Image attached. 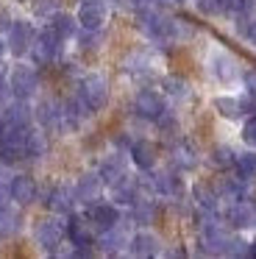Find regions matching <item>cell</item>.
<instances>
[{"label": "cell", "mask_w": 256, "mask_h": 259, "mask_svg": "<svg viewBox=\"0 0 256 259\" xmlns=\"http://www.w3.org/2000/svg\"><path fill=\"white\" fill-rule=\"evenodd\" d=\"M64 231L70 237V242L75 245L72 256H89L92 253V245H95V234L89 229V218H81V214H70L64 223Z\"/></svg>", "instance_id": "obj_1"}, {"label": "cell", "mask_w": 256, "mask_h": 259, "mask_svg": "<svg viewBox=\"0 0 256 259\" xmlns=\"http://www.w3.org/2000/svg\"><path fill=\"white\" fill-rule=\"evenodd\" d=\"M61 36L56 34L53 28H42L36 36H33V45H31V56H33V62L36 64H50L56 56H59V51H61Z\"/></svg>", "instance_id": "obj_2"}, {"label": "cell", "mask_w": 256, "mask_h": 259, "mask_svg": "<svg viewBox=\"0 0 256 259\" xmlns=\"http://www.w3.org/2000/svg\"><path fill=\"white\" fill-rule=\"evenodd\" d=\"M78 95H81V101L89 106V112H100V109L109 103V84H106L103 75L92 73L81 81V92H78Z\"/></svg>", "instance_id": "obj_3"}, {"label": "cell", "mask_w": 256, "mask_h": 259, "mask_svg": "<svg viewBox=\"0 0 256 259\" xmlns=\"http://www.w3.org/2000/svg\"><path fill=\"white\" fill-rule=\"evenodd\" d=\"M64 234H67V231H64V223H61V220H56V218L39 220L36 229H33V237H36V242L45 248V251H50V253H53L56 248L61 245Z\"/></svg>", "instance_id": "obj_4"}, {"label": "cell", "mask_w": 256, "mask_h": 259, "mask_svg": "<svg viewBox=\"0 0 256 259\" xmlns=\"http://www.w3.org/2000/svg\"><path fill=\"white\" fill-rule=\"evenodd\" d=\"M9 87H11V95H17V98H31L33 92L39 90V73L33 67H14V73H11V78H9Z\"/></svg>", "instance_id": "obj_5"}, {"label": "cell", "mask_w": 256, "mask_h": 259, "mask_svg": "<svg viewBox=\"0 0 256 259\" xmlns=\"http://www.w3.org/2000/svg\"><path fill=\"white\" fill-rule=\"evenodd\" d=\"M134 109H137V114L145 120H159L161 114H164V101H161V95L153 90H139L137 98H134Z\"/></svg>", "instance_id": "obj_6"}, {"label": "cell", "mask_w": 256, "mask_h": 259, "mask_svg": "<svg viewBox=\"0 0 256 259\" xmlns=\"http://www.w3.org/2000/svg\"><path fill=\"white\" fill-rule=\"evenodd\" d=\"M33 28L31 23H11L9 25V51L14 53V56H22V53L31 51L33 45Z\"/></svg>", "instance_id": "obj_7"}, {"label": "cell", "mask_w": 256, "mask_h": 259, "mask_svg": "<svg viewBox=\"0 0 256 259\" xmlns=\"http://www.w3.org/2000/svg\"><path fill=\"white\" fill-rule=\"evenodd\" d=\"M226 223L234 229H250L256 226V206L250 201H234L226 212Z\"/></svg>", "instance_id": "obj_8"}, {"label": "cell", "mask_w": 256, "mask_h": 259, "mask_svg": "<svg viewBox=\"0 0 256 259\" xmlns=\"http://www.w3.org/2000/svg\"><path fill=\"white\" fill-rule=\"evenodd\" d=\"M89 223L95 226L98 231H106V229H114L117 223H120V209L114 206V203H92V209H89Z\"/></svg>", "instance_id": "obj_9"}, {"label": "cell", "mask_w": 256, "mask_h": 259, "mask_svg": "<svg viewBox=\"0 0 256 259\" xmlns=\"http://www.w3.org/2000/svg\"><path fill=\"white\" fill-rule=\"evenodd\" d=\"M78 23L89 31H98L106 23V6L100 0H83L81 9H78Z\"/></svg>", "instance_id": "obj_10"}, {"label": "cell", "mask_w": 256, "mask_h": 259, "mask_svg": "<svg viewBox=\"0 0 256 259\" xmlns=\"http://www.w3.org/2000/svg\"><path fill=\"white\" fill-rule=\"evenodd\" d=\"M100 192H103V179H100V173H87V176H81V179H78L75 198L81 203L100 201Z\"/></svg>", "instance_id": "obj_11"}, {"label": "cell", "mask_w": 256, "mask_h": 259, "mask_svg": "<svg viewBox=\"0 0 256 259\" xmlns=\"http://www.w3.org/2000/svg\"><path fill=\"white\" fill-rule=\"evenodd\" d=\"M45 203H48L50 212L70 214L72 206H75V190H70V187H53V190H48V195H45Z\"/></svg>", "instance_id": "obj_12"}, {"label": "cell", "mask_w": 256, "mask_h": 259, "mask_svg": "<svg viewBox=\"0 0 256 259\" xmlns=\"http://www.w3.org/2000/svg\"><path fill=\"white\" fill-rule=\"evenodd\" d=\"M36 120H39V123H42L48 131H61V128H67V125H64V109H61L59 103H53V101H42V103H39Z\"/></svg>", "instance_id": "obj_13"}, {"label": "cell", "mask_w": 256, "mask_h": 259, "mask_svg": "<svg viewBox=\"0 0 256 259\" xmlns=\"http://www.w3.org/2000/svg\"><path fill=\"white\" fill-rule=\"evenodd\" d=\"M9 192H11V201L17 203H31L33 198H36V181L31 179V176H14L9 184Z\"/></svg>", "instance_id": "obj_14"}, {"label": "cell", "mask_w": 256, "mask_h": 259, "mask_svg": "<svg viewBox=\"0 0 256 259\" xmlns=\"http://www.w3.org/2000/svg\"><path fill=\"white\" fill-rule=\"evenodd\" d=\"M131 159H134V164H137L139 170H153V164H156V145L153 142H148V140H137V142H131Z\"/></svg>", "instance_id": "obj_15"}, {"label": "cell", "mask_w": 256, "mask_h": 259, "mask_svg": "<svg viewBox=\"0 0 256 259\" xmlns=\"http://www.w3.org/2000/svg\"><path fill=\"white\" fill-rule=\"evenodd\" d=\"M3 123L20 125V128H31V109L22 103V98L17 103H6L3 106Z\"/></svg>", "instance_id": "obj_16"}, {"label": "cell", "mask_w": 256, "mask_h": 259, "mask_svg": "<svg viewBox=\"0 0 256 259\" xmlns=\"http://www.w3.org/2000/svg\"><path fill=\"white\" fill-rule=\"evenodd\" d=\"M128 248H131L134 256H156L159 253V240L153 234H148V231H139V234H134L128 240Z\"/></svg>", "instance_id": "obj_17"}, {"label": "cell", "mask_w": 256, "mask_h": 259, "mask_svg": "<svg viewBox=\"0 0 256 259\" xmlns=\"http://www.w3.org/2000/svg\"><path fill=\"white\" fill-rule=\"evenodd\" d=\"M211 73L217 75V78L223 81V84H231L234 78H237V62H234L231 56H226V53H217V56H211Z\"/></svg>", "instance_id": "obj_18"}, {"label": "cell", "mask_w": 256, "mask_h": 259, "mask_svg": "<svg viewBox=\"0 0 256 259\" xmlns=\"http://www.w3.org/2000/svg\"><path fill=\"white\" fill-rule=\"evenodd\" d=\"M100 245V251L103 253H117L122 245H125V234H122V229H120V223L114 226V229H106V231H100V240H95Z\"/></svg>", "instance_id": "obj_19"}, {"label": "cell", "mask_w": 256, "mask_h": 259, "mask_svg": "<svg viewBox=\"0 0 256 259\" xmlns=\"http://www.w3.org/2000/svg\"><path fill=\"white\" fill-rule=\"evenodd\" d=\"M100 179H103V184H114V181H120L122 176H125V159L122 156H109L103 159V164H100Z\"/></svg>", "instance_id": "obj_20"}, {"label": "cell", "mask_w": 256, "mask_h": 259, "mask_svg": "<svg viewBox=\"0 0 256 259\" xmlns=\"http://www.w3.org/2000/svg\"><path fill=\"white\" fill-rule=\"evenodd\" d=\"M137 190H139L137 181H131L128 176H122L120 181H114V184H111L114 203H134V201H137Z\"/></svg>", "instance_id": "obj_21"}, {"label": "cell", "mask_w": 256, "mask_h": 259, "mask_svg": "<svg viewBox=\"0 0 256 259\" xmlns=\"http://www.w3.org/2000/svg\"><path fill=\"white\" fill-rule=\"evenodd\" d=\"M173 164H176L178 170H195V164H198L195 148L187 145V142H178V145L173 148Z\"/></svg>", "instance_id": "obj_22"}, {"label": "cell", "mask_w": 256, "mask_h": 259, "mask_svg": "<svg viewBox=\"0 0 256 259\" xmlns=\"http://www.w3.org/2000/svg\"><path fill=\"white\" fill-rule=\"evenodd\" d=\"M45 151H48V140H45V134L42 131L28 128L25 131V159H39V156H45Z\"/></svg>", "instance_id": "obj_23"}, {"label": "cell", "mask_w": 256, "mask_h": 259, "mask_svg": "<svg viewBox=\"0 0 256 259\" xmlns=\"http://www.w3.org/2000/svg\"><path fill=\"white\" fill-rule=\"evenodd\" d=\"M50 28H53L61 39H72L78 23H75V17H70V14H53V17H50Z\"/></svg>", "instance_id": "obj_24"}, {"label": "cell", "mask_w": 256, "mask_h": 259, "mask_svg": "<svg viewBox=\"0 0 256 259\" xmlns=\"http://www.w3.org/2000/svg\"><path fill=\"white\" fill-rule=\"evenodd\" d=\"M215 109L223 114L226 120H237L242 117V101L239 98H215Z\"/></svg>", "instance_id": "obj_25"}, {"label": "cell", "mask_w": 256, "mask_h": 259, "mask_svg": "<svg viewBox=\"0 0 256 259\" xmlns=\"http://www.w3.org/2000/svg\"><path fill=\"white\" fill-rule=\"evenodd\" d=\"M192 198H195V203H198L200 209H215V206H217V201H220L217 190H211L209 184H195Z\"/></svg>", "instance_id": "obj_26"}, {"label": "cell", "mask_w": 256, "mask_h": 259, "mask_svg": "<svg viewBox=\"0 0 256 259\" xmlns=\"http://www.w3.org/2000/svg\"><path fill=\"white\" fill-rule=\"evenodd\" d=\"M131 218H134V223H142V226H148V223H153V218H156V206H153V201H134V209H131Z\"/></svg>", "instance_id": "obj_27"}, {"label": "cell", "mask_w": 256, "mask_h": 259, "mask_svg": "<svg viewBox=\"0 0 256 259\" xmlns=\"http://www.w3.org/2000/svg\"><path fill=\"white\" fill-rule=\"evenodd\" d=\"M234 167H237V176L242 179H256V153H237L234 159Z\"/></svg>", "instance_id": "obj_28"}, {"label": "cell", "mask_w": 256, "mask_h": 259, "mask_svg": "<svg viewBox=\"0 0 256 259\" xmlns=\"http://www.w3.org/2000/svg\"><path fill=\"white\" fill-rule=\"evenodd\" d=\"M161 87H164V92L173 98H187L189 95V84L184 78H178V75H167V78L161 81Z\"/></svg>", "instance_id": "obj_29"}, {"label": "cell", "mask_w": 256, "mask_h": 259, "mask_svg": "<svg viewBox=\"0 0 256 259\" xmlns=\"http://www.w3.org/2000/svg\"><path fill=\"white\" fill-rule=\"evenodd\" d=\"M234 159H237V153H234L228 145H217L215 151H211V162H215L217 167H223V170H226V167H231V164H234Z\"/></svg>", "instance_id": "obj_30"}, {"label": "cell", "mask_w": 256, "mask_h": 259, "mask_svg": "<svg viewBox=\"0 0 256 259\" xmlns=\"http://www.w3.org/2000/svg\"><path fill=\"white\" fill-rule=\"evenodd\" d=\"M17 229H20V218H17V214H11L9 209H6V212H0V237L14 234Z\"/></svg>", "instance_id": "obj_31"}, {"label": "cell", "mask_w": 256, "mask_h": 259, "mask_svg": "<svg viewBox=\"0 0 256 259\" xmlns=\"http://www.w3.org/2000/svg\"><path fill=\"white\" fill-rule=\"evenodd\" d=\"M217 6L220 12H234V14H245L250 6H253V0H217Z\"/></svg>", "instance_id": "obj_32"}, {"label": "cell", "mask_w": 256, "mask_h": 259, "mask_svg": "<svg viewBox=\"0 0 256 259\" xmlns=\"http://www.w3.org/2000/svg\"><path fill=\"white\" fill-rule=\"evenodd\" d=\"M226 253H228V256H248V242L237 240V237H228Z\"/></svg>", "instance_id": "obj_33"}, {"label": "cell", "mask_w": 256, "mask_h": 259, "mask_svg": "<svg viewBox=\"0 0 256 259\" xmlns=\"http://www.w3.org/2000/svg\"><path fill=\"white\" fill-rule=\"evenodd\" d=\"M242 140L248 142V145L256 148V117H250L248 123L242 125Z\"/></svg>", "instance_id": "obj_34"}, {"label": "cell", "mask_w": 256, "mask_h": 259, "mask_svg": "<svg viewBox=\"0 0 256 259\" xmlns=\"http://www.w3.org/2000/svg\"><path fill=\"white\" fill-rule=\"evenodd\" d=\"M242 84H245L248 98H253V101H256V70H248V73L242 75Z\"/></svg>", "instance_id": "obj_35"}, {"label": "cell", "mask_w": 256, "mask_h": 259, "mask_svg": "<svg viewBox=\"0 0 256 259\" xmlns=\"http://www.w3.org/2000/svg\"><path fill=\"white\" fill-rule=\"evenodd\" d=\"M239 31L256 45V20H242V23H239Z\"/></svg>", "instance_id": "obj_36"}, {"label": "cell", "mask_w": 256, "mask_h": 259, "mask_svg": "<svg viewBox=\"0 0 256 259\" xmlns=\"http://www.w3.org/2000/svg\"><path fill=\"white\" fill-rule=\"evenodd\" d=\"M198 9H200L203 14H217V12H220L217 0H198Z\"/></svg>", "instance_id": "obj_37"}, {"label": "cell", "mask_w": 256, "mask_h": 259, "mask_svg": "<svg viewBox=\"0 0 256 259\" xmlns=\"http://www.w3.org/2000/svg\"><path fill=\"white\" fill-rule=\"evenodd\" d=\"M95 42H100L98 31H89V28H87V34L81 36V45H83V48H98V45H95Z\"/></svg>", "instance_id": "obj_38"}, {"label": "cell", "mask_w": 256, "mask_h": 259, "mask_svg": "<svg viewBox=\"0 0 256 259\" xmlns=\"http://www.w3.org/2000/svg\"><path fill=\"white\" fill-rule=\"evenodd\" d=\"M9 198H11L9 187H3V184H0V212H6V209H9Z\"/></svg>", "instance_id": "obj_39"}, {"label": "cell", "mask_w": 256, "mask_h": 259, "mask_svg": "<svg viewBox=\"0 0 256 259\" xmlns=\"http://www.w3.org/2000/svg\"><path fill=\"white\" fill-rule=\"evenodd\" d=\"M9 25H11L9 12H6V9H0V31H9Z\"/></svg>", "instance_id": "obj_40"}, {"label": "cell", "mask_w": 256, "mask_h": 259, "mask_svg": "<svg viewBox=\"0 0 256 259\" xmlns=\"http://www.w3.org/2000/svg\"><path fill=\"white\" fill-rule=\"evenodd\" d=\"M125 3H128V6H134V9H148L153 0H125Z\"/></svg>", "instance_id": "obj_41"}, {"label": "cell", "mask_w": 256, "mask_h": 259, "mask_svg": "<svg viewBox=\"0 0 256 259\" xmlns=\"http://www.w3.org/2000/svg\"><path fill=\"white\" fill-rule=\"evenodd\" d=\"M9 92H11V87L6 90V87H3V81H0V106H6V101H9Z\"/></svg>", "instance_id": "obj_42"}, {"label": "cell", "mask_w": 256, "mask_h": 259, "mask_svg": "<svg viewBox=\"0 0 256 259\" xmlns=\"http://www.w3.org/2000/svg\"><path fill=\"white\" fill-rule=\"evenodd\" d=\"M156 3H161V6H181L184 0H156Z\"/></svg>", "instance_id": "obj_43"}, {"label": "cell", "mask_w": 256, "mask_h": 259, "mask_svg": "<svg viewBox=\"0 0 256 259\" xmlns=\"http://www.w3.org/2000/svg\"><path fill=\"white\" fill-rule=\"evenodd\" d=\"M248 256H253V259H256V240H253V242H248Z\"/></svg>", "instance_id": "obj_44"}, {"label": "cell", "mask_w": 256, "mask_h": 259, "mask_svg": "<svg viewBox=\"0 0 256 259\" xmlns=\"http://www.w3.org/2000/svg\"><path fill=\"white\" fill-rule=\"evenodd\" d=\"M3 51H6V42H3V39H0V56H3Z\"/></svg>", "instance_id": "obj_45"}, {"label": "cell", "mask_w": 256, "mask_h": 259, "mask_svg": "<svg viewBox=\"0 0 256 259\" xmlns=\"http://www.w3.org/2000/svg\"><path fill=\"white\" fill-rule=\"evenodd\" d=\"M0 81H3V64H0Z\"/></svg>", "instance_id": "obj_46"}, {"label": "cell", "mask_w": 256, "mask_h": 259, "mask_svg": "<svg viewBox=\"0 0 256 259\" xmlns=\"http://www.w3.org/2000/svg\"><path fill=\"white\" fill-rule=\"evenodd\" d=\"M0 131H3V117H0Z\"/></svg>", "instance_id": "obj_47"}]
</instances>
